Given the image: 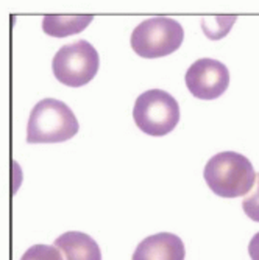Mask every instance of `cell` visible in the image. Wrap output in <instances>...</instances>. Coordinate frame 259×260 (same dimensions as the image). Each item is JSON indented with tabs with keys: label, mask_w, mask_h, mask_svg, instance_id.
Wrapping results in <instances>:
<instances>
[{
	"label": "cell",
	"mask_w": 259,
	"mask_h": 260,
	"mask_svg": "<svg viewBox=\"0 0 259 260\" xmlns=\"http://www.w3.org/2000/svg\"><path fill=\"white\" fill-rule=\"evenodd\" d=\"M184 243L178 235L159 232L140 242L131 260H184Z\"/></svg>",
	"instance_id": "52a82bcc"
},
{
	"label": "cell",
	"mask_w": 259,
	"mask_h": 260,
	"mask_svg": "<svg viewBox=\"0 0 259 260\" xmlns=\"http://www.w3.org/2000/svg\"><path fill=\"white\" fill-rule=\"evenodd\" d=\"M248 254L251 260H259V232L253 235V239L250 240L248 245Z\"/></svg>",
	"instance_id": "7c38bea8"
},
{
	"label": "cell",
	"mask_w": 259,
	"mask_h": 260,
	"mask_svg": "<svg viewBox=\"0 0 259 260\" xmlns=\"http://www.w3.org/2000/svg\"><path fill=\"white\" fill-rule=\"evenodd\" d=\"M94 16H45L42 20V30L45 35L55 38H66L83 31L92 22Z\"/></svg>",
	"instance_id": "9c48e42d"
},
{
	"label": "cell",
	"mask_w": 259,
	"mask_h": 260,
	"mask_svg": "<svg viewBox=\"0 0 259 260\" xmlns=\"http://www.w3.org/2000/svg\"><path fill=\"white\" fill-rule=\"evenodd\" d=\"M55 248L60 249L64 260H102V251L91 235L70 231L55 240Z\"/></svg>",
	"instance_id": "ba28073f"
},
{
	"label": "cell",
	"mask_w": 259,
	"mask_h": 260,
	"mask_svg": "<svg viewBox=\"0 0 259 260\" xmlns=\"http://www.w3.org/2000/svg\"><path fill=\"white\" fill-rule=\"evenodd\" d=\"M184 39V30L178 20L156 16L150 17L131 33V49L142 58L167 56L180 49Z\"/></svg>",
	"instance_id": "3957f363"
},
{
	"label": "cell",
	"mask_w": 259,
	"mask_h": 260,
	"mask_svg": "<svg viewBox=\"0 0 259 260\" xmlns=\"http://www.w3.org/2000/svg\"><path fill=\"white\" fill-rule=\"evenodd\" d=\"M257 182L256 187L253 188V192L244 198L242 201V209L245 212V215L251 218L253 221H259V175L256 176Z\"/></svg>",
	"instance_id": "8fae6325"
},
{
	"label": "cell",
	"mask_w": 259,
	"mask_h": 260,
	"mask_svg": "<svg viewBox=\"0 0 259 260\" xmlns=\"http://www.w3.org/2000/svg\"><path fill=\"white\" fill-rule=\"evenodd\" d=\"M20 260H64V257L55 246L35 245L23 252Z\"/></svg>",
	"instance_id": "30bf717a"
},
{
	"label": "cell",
	"mask_w": 259,
	"mask_h": 260,
	"mask_svg": "<svg viewBox=\"0 0 259 260\" xmlns=\"http://www.w3.org/2000/svg\"><path fill=\"white\" fill-rule=\"evenodd\" d=\"M99 62L97 50L88 41L80 39L61 47L53 56L52 69L60 83L69 87H80L97 75Z\"/></svg>",
	"instance_id": "5b68a950"
},
{
	"label": "cell",
	"mask_w": 259,
	"mask_h": 260,
	"mask_svg": "<svg viewBox=\"0 0 259 260\" xmlns=\"http://www.w3.org/2000/svg\"><path fill=\"white\" fill-rule=\"evenodd\" d=\"M186 86L200 100H216L223 95L229 84V72L217 59H197L186 72Z\"/></svg>",
	"instance_id": "8992f818"
},
{
	"label": "cell",
	"mask_w": 259,
	"mask_h": 260,
	"mask_svg": "<svg viewBox=\"0 0 259 260\" xmlns=\"http://www.w3.org/2000/svg\"><path fill=\"white\" fill-rule=\"evenodd\" d=\"M208 187L222 198H238L248 193L256 173L251 162L241 153L223 151L213 156L203 172Z\"/></svg>",
	"instance_id": "6da1fadb"
},
{
	"label": "cell",
	"mask_w": 259,
	"mask_h": 260,
	"mask_svg": "<svg viewBox=\"0 0 259 260\" xmlns=\"http://www.w3.org/2000/svg\"><path fill=\"white\" fill-rule=\"evenodd\" d=\"M133 119L140 131L149 136H166L180 122L178 102L166 90L152 89L136 99Z\"/></svg>",
	"instance_id": "277c9868"
},
{
	"label": "cell",
	"mask_w": 259,
	"mask_h": 260,
	"mask_svg": "<svg viewBox=\"0 0 259 260\" xmlns=\"http://www.w3.org/2000/svg\"><path fill=\"white\" fill-rule=\"evenodd\" d=\"M78 120L70 108L55 99H44L35 105L27 125L28 144H58L78 133Z\"/></svg>",
	"instance_id": "7a4b0ae2"
}]
</instances>
